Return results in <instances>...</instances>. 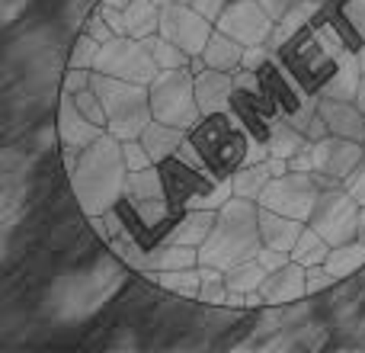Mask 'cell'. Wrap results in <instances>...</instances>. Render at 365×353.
<instances>
[{
	"mask_svg": "<svg viewBox=\"0 0 365 353\" xmlns=\"http://www.w3.org/2000/svg\"><path fill=\"white\" fill-rule=\"evenodd\" d=\"M125 180L128 164L122 154V139H115L109 129L90 148H83L77 164L71 167V189L87 219L119 206L125 196Z\"/></svg>",
	"mask_w": 365,
	"mask_h": 353,
	"instance_id": "obj_1",
	"label": "cell"
},
{
	"mask_svg": "<svg viewBox=\"0 0 365 353\" xmlns=\"http://www.w3.org/2000/svg\"><path fill=\"white\" fill-rule=\"evenodd\" d=\"M125 260L115 254H103L87 270H68L51 283L48 289V312L51 318L64 324L87 322L90 315L103 309L125 283Z\"/></svg>",
	"mask_w": 365,
	"mask_h": 353,
	"instance_id": "obj_2",
	"label": "cell"
},
{
	"mask_svg": "<svg viewBox=\"0 0 365 353\" xmlns=\"http://www.w3.org/2000/svg\"><path fill=\"white\" fill-rule=\"evenodd\" d=\"M259 247H263L259 202L231 196L218 209V222H215L208 241L199 247V264L215 267V270H231L244 260H253L259 254Z\"/></svg>",
	"mask_w": 365,
	"mask_h": 353,
	"instance_id": "obj_3",
	"label": "cell"
},
{
	"mask_svg": "<svg viewBox=\"0 0 365 353\" xmlns=\"http://www.w3.org/2000/svg\"><path fill=\"white\" fill-rule=\"evenodd\" d=\"M93 90L100 94L103 106H106V129L115 139H141L154 119L151 109V87L148 84H135L125 77L100 74L93 71Z\"/></svg>",
	"mask_w": 365,
	"mask_h": 353,
	"instance_id": "obj_4",
	"label": "cell"
},
{
	"mask_svg": "<svg viewBox=\"0 0 365 353\" xmlns=\"http://www.w3.org/2000/svg\"><path fill=\"white\" fill-rule=\"evenodd\" d=\"M151 109L154 119L192 132L202 119L199 96H195V77H189L186 68L160 71L151 84Z\"/></svg>",
	"mask_w": 365,
	"mask_h": 353,
	"instance_id": "obj_5",
	"label": "cell"
},
{
	"mask_svg": "<svg viewBox=\"0 0 365 353\" xmlns=\"http://www.w3.org/2000/svg\"><path fill=\"white\" fill-rule=\"evenodd\" d=\"M93 71L113 74V77H125V81L148 84V87H151L154 77L160 74V64L154 61V55L145 45V39L115 36V39H109V42H103Z\"/></svg>",
	"mask_w": 365,
	"mask_h": 353,
	"instance_id": "obj_6",
	"label": "cell"
},
{
	"mask_svg": "<svg viewBox=\"0 0 365 353\" xmlns=\"http://www.w3.org/2000/svg\"><path fill=\"white\" fill-rule=\"evenodd\" d=\"M359 199L349 193L346 187H330V189H321V199L314 206V215H311L308 225L317 228L330 244H346V241H356L359 234Z\"/></svg>",
	"mask_w": 365,
	"mask_h": 353,
	"instance_id": "obj_7",
	"label": "cell"
},
{
	"mask_svg": "<svg viewBox=\"0 0 365 353\" xmlns=\"http://www.w3.org/2000/svg\"><path fill=\"white\" fill-rule=\"evenodd\" d=\"M317 199H321V187H317L314 174L289 171L282 176H272L257 202L266 209H276L282 215H292L298 222H311Z\"/></svg>",
	"mask_w": 365,
	"mask_h": 353,
	"instance_id": "obj_8",
	"label": "cell"
},
{
	"mask_svg": "<svg viewBox=\"0 0 365 353\" xmlns=\"http://www.w3.org/2000/svg\"><path fill=\"white\" fill-rule=\"evenodd\" d=\"M122 199L132 206L135 219L141 225H160L170 215V183L164 174H158L154 167L145 171H128L125 180V196Z\"/></svg>",
	"mask_w": 365,
	"mask_h": 353,
	"instance_id": "obj_9",
	"label": "cell"
},
{
	"mask_svg": "<svg viewBox=\"0 0 365 353\" xmlns=\"http://www.w3.org/2000/svg\"><path fill=\"white\" fill-rule=\"evenodd\" d=\"M160 36H167L173 45H180L186 55H202L212 39V19H205L192 4H182V0H173V4L160 6Z\"/></svg>",
	"mask_w": 365,
	"mask_h": 353,
	"instance_id": "obj_10",
	"label": "cell"
},
{
	"mask_svg": "<svg viewBox=\"0 0 365 353\" xmlns=\"http://www.w3.org/2000/svg\"><path fill=\"white\" fill-rule=\"evenodd\" d=\"M215 26L244 45H263L269 42L272 29H276V19L266 13V6L259 0H227L225 13L218 16Z\"/></svg>",
	"mask_w": 365,
	"mask_h": 353,
	"instance_id": "obj_11",
	"label": "cell"
},
{
	"mask_svg": "<svg viewBox=\"0 0 365 353\" xmlns=\"http://www.w3.org/2000/svg\"><path fill=\"white\" fill-rule=\"evenodd\" d=\"M106 129L100 122H93L87 113H81V106L74 103V96L61 90V106H58V139H61L64 148V164L68 171L77 164L83 148H90Z\"/></svg>",
	"mask_w": 365,
	"mask_h": 353,
	"instance_id": "obj_12",
	"label": "cell"
},
{
	"mask_svg": "<svg viewBox=\"0 0 365 353\" xmlns=\"http://www.w3.org/2000/svg\"><path fill=\"white\" fill-rule=\"evenodd\" d=\"M311 158H314V174H321L324 180H346L362 164L365 148L356 139L324 135V139L311 141Z\"/></svg>",
	"mask_w": 365,
	"mask_h": 353,
	"instance_id": "obj_13",
	"label": "cell"
},
{
	"mask_svg": "<svg viewBox=\"0 0 365 353\" xmlns=\"http://www.w3.org/2000/svg\"><path fill=\"white\" fill-rule=\"evenodd\" d=\"M237 94V77L234 71H218V68H202L195 74V96H199L202 116H221L231 109V100Z\"/></svg>",
	"mask_w": 365,
	"mask_h": 353,
	"instance_id": "obj_14",
	"label": "cell"
},
{
	"mask_svg": "<svg viewBox=\"0 0 365 353\" xmlns=\"http://www.w3.org/2000/svg\"><path fill=\"white\" fill-rule=\"evenodd\" d=\"M263 299L266 305H285V302H298V299H308V267L289 260L285 267L272 270L263 283Z\"/></svg>",
	"mask_w": 365,
	"mask_h": 353,
	"instance_id": "obj_15",
	"label": "cell"
},
{
	"mask_svg": "<svg viewBox=\"0 0 365 353\" xmlns=\"http://www.w3.org/2000/svg\"><path fill=\"white\" fill-rule=\"evenodd\" d=\"M321 116H324V122H327L330 135H343V139L365 141V113L356 100L321 96Z\"/></svg>",
	"mask_w": 365,
	"mask_h": 353,
	"instance_id": "obj_16",
	"label": "cell"
},
{
	"mask_svg": "<svg viewBox=\"0 0 365 353\" xmlns=\"http://www.w3.org/2000/svg\"><path fill=\"white\" fill-rule=\"evenodd\" d=\"M304 225H308V222H298V219H292V215L276 212V209L259 206V234H263V244H269V247H279V251L292 254V247L302 238Z\"/></svg>",
	"mask_w": 365,
	"mask_h": 353,
	"instance_id": "obj_17",
	"label": "cell"
},
{
	"mask_svg": "<svg viewBox=\"0 0 365 353\" xmlns=\"http://www.w3.org/2000/svg\"><path fill=\"white\" fill-rule=\"evenodd\" d=\"M215 222H218V212L212 209H186L173 228L167 232V241H177V244H189V247H202L212 234Z\"/></svg>",
	"mask_w": 365,
	"mask_h": 353,
	"instance_id": "obj_18",
	"label": "cell"
},
{
	"mask_svg": "<svg viewBox=\"0 0 365 353\" xmlns=\"http://www.w3.org/2000/svg\"><path fill=\"white\" fill-rule=\"evenodd\" d=\"M362 87V71H359V51L349 49L343 58H336L334 74L324 84V96H334V100H356Z\"/></svg>",
	"mask_w": 365,
	"mask_h": 353,
	"instance_id": "obj_19",
	"label": "cell"
},
{
	"mask_svg": "<svg viewBox=\"0 0 365 353\" xmlns=\"http://www.w3.org/2000/svg\"><path fill=\"white\" fill-rule=\"evenodd\" d=\"M244 51H247L244 42H237L234 36H227V32H221L215 26L212 39H208L205 51H202V61L218 71H240L244 68Z\"/></svg>",
	"mask_w": 365,
	"mask_h": 353,
	"instance_id": "obj_20",
	"label": "cell"
},
{
	"mask_svg": "<svg viewBox=\"0 0 365 353\" xmlns=\"http://www.w3.org/2000/svg\"><path fill=\"white\" fill-rule=\"evenodd\" d=\"M308 315H311V305L304 302V299H298V302H285V305H266L263 318H259V328H257V334H253V341L295 328V324L308 322Z\"/></svg>",
	"mask_w": 365,
	"mask_h": 353,
	"instance_id": "obj_21",
	"label": "cell"
},
{
	"mask_svg": "<svg viewBox=\"0 0 365 353\" xmlns=\"http://www.w3.org/2000/svg\"><path fill=\"white\" fill-rule=\"evenodd\" d=\"M141 141H145L148 154L154 158V164H164L177 154V148L186 141V129H177V126H167L160 119H151V126L141 132Z\"/></svg>",
	"mask_w": 365,
	"mask_h": 353,
	"instance_id": "obj_22",
	"label": "cell"
},
{
	"mask_svg": "<svg viewBox=\"0 0 365 353\" xmlns=\"http://www.w3.org/2000/svg\"><path fill=\"white\" fill-rule=\"evenodd\" d=\"M311 145V139L302 132V129H295L289 119H276L269 126V135H266V148H269V158H282V161H292L298 151H304V148Z\"/></svg>",
	"mask_w": 365,
	"mask_h": 353,
	"instance_id": "obj_23",
	"label": "cell"
},
{
	"mask_svg": "<svg viewBox=\"0 0 365 353\" xmlns=\"http://www.w3.org/2000/svg\"><path fill=\"white\" fill-rule=\"evenodd\" d=\"M186 267H199V247L177 244V241H167L164 247H151L148 251V273H160V270H186Z\"/></svg>",
	"mask_w": 365,
	"mask_h": 353,
	"instance_id": "obj_24",
	"label": "cell"
},
{
	"mask_svg": "<svg viewBox=\"0 0 365 353\" xmlns=\"http://www.w3.org/2000/svg\"><path fill=\"white\" fill-rule=\"evenodd\" d=\"M148 279H151V283H158L160 289L173 292V296L199 299L202 283H205V273H202V264H199V267H186V270H160V273H148Z\"/></svg>",
	"mask_w": 365,
	"mask_h": 353,
	"instance_id": "obj_25",
	"label": "cell"
},
{
	"mask_svg": "<svg viewBox=\"0 0 365 353\" xmlns=\"http://www.w3.org/2000/svg\"><path fill=\"white\" fill-rule=\"evenodd\" d=\"M324 267L330 270V277L336 279V283H343V279L356 277L359 270H365V244L359 238L356 241H346V244H336L330 247L327 260H324Z\"/></svg>",
	"mask_w": 365,
	"mask_h": 353,
	"instance_id": "obj_26",
	"label": "cell"
},
{
	"mask_svg": "<svg viewBox=\"0 0 365 353\" xmlns=\"http://www.w3.org/2000/svg\"><path fill=\"white\" fill-rule=\"evenodd\" d=\"M122 19H125V36L148 39L160 29V4H154V0H132L122 10Z\"/></svg>",
	"mask_w": 365,
	"mask_h": 353,
	"instance_id": "obj_27",
	"label": "cell"
},
{
	"mask_svg": "<svg viewBox=\"0 0 365 353\" xmlns=\"http://www.w3.org/2000/svg\"><path fill=\"white\" fill-rule=\"evenodd\" d=\"M272 167L269 161H259V164H240L231 174V189L234 196H244V199H259L266 189V183L272 180Z\"/></svg>",
	"mask_w": 365,
	"mask_h": 353,
	"instance_id": "obj_28",
	"label": "cell"
},
{
	"mask_svg": "<svg viewBox=\"0 0 365 353\" xmlns=\"http://www.w3.org/2000/svg\"><path fill=\"white\" fill-rule=\"evenodd\" d=\"M266 277H269V270H266L263 264H259L257 257L253 260H244V264L231 267V270H225V283L231 292H244V296H250V292H259L266 283Z\"/></svg>",
	"mask_w": 365,
	"mask_h": 353,
	"instance_id": "obj_29",
	"label": "cell"
},
{
	"mask_svg": "<svg viewBox=\"0 0 365 353\" xmlns=\"http://www.w3.org/2000/svg\"><path fill=\"white\" fill-rule=\"evenodd\" d=\"M330 247H334V244H330V241L324 238L317 228L304 225L298 244L292 247V260H298V264H304V267H317V264H324V260H327Z\"/></svg>",
	"mask_w": 365,
	"mask_h": 353,
	"instance_id": "obj_30",
	"label": "cell"
},
{
	"mask_svg": "<svg viewBox=\"0 0 365 353\" xmlns=\"http://www.w3.org/2000/svg\"><path fill=\"white\" fill-rule=\"evenodd\" d=\"M109 251H113L115 257L125 260L128 270L145 273V267H148V247H141V244H138V238H135V234L128 232V228L119 234V238L109 241Z\"/></svg>",
	"mask_w": 365,
	"mask_h": 353,
	"instance_id": "obj_31",
	"label": "cell"
},
{
	"mask_svg": "<svg viewBox=\"0 0 365 353\" xmlns=\"http://www.w3.org/2000/svg\"><path fill=\"white\" fill-rule=\"evenodd\" d=\"M231 196H234V189H231V176H227V180H215L208 189H199V193H192L189 199H182V206L186 209H212V212H218Z\"/></svg>",
	"mask_w": 365,
	"mask_h": 353,
	"instance_id": "obj_32",
	"label": "cell"
},
{
	"mask_svg": "<svg viewBox=\"0 0 365 353\" xmlns=\"http://www.w3.org/2000/svg\"><path fill=\"white\" fill-rule=\"evenodd\" d=\"M145 45L151 49V55H154V61L160 64V71H170V68H182L186 64V51L180 49V45H173L167 36H160V32H154V36H148L145 39Z\"/></svg>",
	"mask_w": 365,
	"mask_h": 353,
	"instance_id": "obj_33",
	"label": "cell"
},
{
	"mask_svg": "<svg viewBox=\"0 0 365 353\" xmlns=\"http://www.w3.org/2000/svg\"><path fill=\"white\" fill-rule=\"evenodd\" d=\"M90 222H93V232L100 234L106 244H109L113 238H119V234L128 228V222H125V215L119 212V206H115V209H106V212H100V215H93Z\"/></svg>",
	"mask_w": 365,
	"mask_h": 353,
	"instance_id": "obj_34",
	"label": "cell"
},
{
	"mask_svg": "<svg viewBox=\"0 0 365 353\" xmlns=\"http://www.w3.org/2000/svg\"><path fill=\"white\" fill-rule=\"evenodd\" d=\"M100 49H103V42H96L93 36L81 32V36H77V42H74V51H71V68H93Z\"/></svg>",
	"mask_w": 365,
	"mask_h": 353,
	"instance_id": "obj_35",
	"label": "cell"
},
{
	"mask_svg": "<svg viewBox=\"0 0 365 353\" xmlns=\"http://www.w3.org/2000/svg\"><path fill=\"white\" fill-rule=\"evenodd\" d=\"M122 154H125L128 171H145V167H154V158L148 154V148H145V141L141 139L122 141Z\"/></svg>",
	"mask_w": 365,
	"mask_h": 353,
	"instance_id": "obj_36",
	"label": "cell"
},
{
	"mask_svg": "<svg viewBox=\"0 0 365 353\" xmlns=\"http://www.w3.org/2000/svg\"><path fill=\"white\" fill-rule=\"evenodd\" d=\"M83 23H87V29H83V32H87V36H93L96 42H109V39L119 36V32H115V26L100 13V6H93V13H90Z\"/></svg>",
	"mask_w": 365,
	"mask_h": 353,
	"instance_id": "obj_37",
	"label": "cell"
},
{
	"mask_svg": "<svg viewBox=\"0 0 365 353\" xmlns=\"http://www.w3.org/2000/svg\"><path fill=\"white\" fill-rule=\"evenodd\" d=\"M90 84H93V68H71V64H68V74H64V84H61L64 94L87 90Z\"/></svg>",
	"mask_w": 365,
	"mask_h": 353,
	"instance_id": "obj_38",
	"label": "cell"
},
{
	"mask_svg": "<svg viewBox=\"0 0 365 353\" xmlns=\"http://www.w3.org/2000/svg\"><path fill=\"white\" fill-rule=\"evenodd\" d=\"M272 55H276V51L269 49V45H247V51H244V68L247 71H263L266 64L272 61Z\"/></svg>",
	"mask_w": 365,
	"mask_h": 353,
	"instance_id": "obj_39",
	"label": "cell"
},
{
	"mask_svg": "<svg viewBox=\"0 0 365 353\" xmlns=\"http://www.w3.org/2000/svg\"><path fill=\"white\" fill-rule=\"evenodd\" d=\"M343 16H346L349 29L359 39H365V0H346L343 4Z\"/></svg>",
	"mask_w": 365,
	"mask_h": 353,
	"instance_id": "obj_40",
	"label": "cell"
},
{
	"mask_svg": "<svg viewBox=\"0 0 365 353\" xmlns=\"http://www.w3.org/2000/svg\"><path fill=\"white\" fill-rule=\"evenodd\" d=\"M330 286H336V279L330 277V270L324 264H317V267H308V292L314 296V292H324V289H330Z\"/></svg>",
	"mask_w": 365,
	"mask_h": 353,
	"instance_id": "obj_41",
	"label": "cell"
},
{
	"mask_svg": "<svg viewBox=\"0 0 365 353\" xmlns=\"http://www.w3.org/2000/svg\"><path fill=\"white\" fill-rule=\"evenodd\" d=\"M257 260L266 267V270L272 273V270H279V267H285V264H289V260H292V254H289V251H279V247L263 244V247H259V254H257Z\"/></svg>",
	"mask_w": 365,
	"mask_h": 353,
	"instance_id": "obj_42",
	"label": "cell"
},
{
	"mask_svg": "<svg viewBox=\"0 0 365 353\" xmlns=\"http://www.w3.org/2000/svg\"><path fill=\"white\" fill-rule=\"evenodd\" d=\"M343 187H346L349 193H353L356 199H359V206H365V158H362V164L356 167V171L349 174L346 180H343Z\"/></svg>",
	"mask_w": 365,
	"mask_h": 353,
	"instance_id": "obj_43",
	"label": "cell"
},
{
	"mask_svg": "<svg viewBox=\"0 0 365 353\" xmlns=\"http://www.w3.org/2000/svg\"><path fill=\"white\" fill-rule=\"evenodd\" d=\"M189 4H192L195 10H199L205 19H212V23H218V16H221V13H225L227 0H189Z\"/></svg>",
	"mask_w": 365,
	"mask_h": 353,
	"instance_id": "obj_44",
	"label": "cell"
},
{
	"mask_svg": "<svg viewBox=\"0 0 365 353\" xmlns=\"http://www.w3.org/2000/svg\"><path fill=\"white\" fill-rule=\"evenodd\" d=\"M259 161H269V148H266V141L250 139L244 148V164H259Z\"/></svg>",
	"mask_w": 365,
	"mask_h": 353,
	"instance_id": "obj_45",
	"label": "cell"
},
{
	"mask_svg": "<svg viewBox=\"0 0 365 353\" xmlns=\"http://www.w3.org/2000/svg\"><path fill=\"white\" fill-rule=\"evenodd\" d=\"M259 4H263V6H266V13H269V16L279 23V19H282L285 13L292 10V6L302 4V0H259Z\"/></svg>",
	"mask_w": 365,
	"mask_h": 353,
	"instance_id": "obj_46",
	"label": "cell"
},
{
	"mask_svg": "<svg viewBox=\"0 0 365 353\" xmlns=\"http://www.w3.org/2000/svg\"><path fill=\"white\" fill-rule=\"evenodd\" d=\"M26 6H29V0H0V16H4V23H13Z\"/></svg>",
	"mask_w": 365,
	"mask_h": 353,
	"instance_id": "obj_47",
	"label": "cell"
},
{
	"mask_svg": "<svg viewBox=\"0 0 365 353\" xmlns=\"http://www.w3.org/2000/svg\"><path fill=\"white\" fill-rule=\"evenodd\" d=\"M346 331H349V334H353V341L359 344V347H365V315H362V318H356V322L349 324Z\"/></svg>",
	"mask_w": 365,
	"mask_h": 353,
	"instance_id": "obj_48",
	"label": "cell"
},
{
	"mask_svg": "<svg viewBox=\"0 0 365 353\" xmlns=\"http://www.w3.org/2000/svg\"><path fill=\"white\" fill-rule=\"evenodd\" d=\"M359 71H362V87H359V96H356V103H359L362 113H365V42H362V49H359Z\"/></svg>",
	"mask_w": 365,
	"mask_h": 353,
	"instance_id": "obj_49",
	"label": "cell"
},
{
	"mask_svg": "<svg viewBox=\"0 0 365 353\" xmlns=\"http://www.w3.org/2000/svg\"><path fill=\"white\" fill-rule=\"evenodd\" d=\"M356 238L365 244V206H362V212H359V234H356Z\"/></svg>",
	"mask_w": 365,
	"mask_h": 353,
	"instance_id": "obj_50",
	"label": "cell"
},
{
	"mask_svg": "<svg viewBox=\"0 0 365 353\" xmlns=\"http://www.w3.org/2000/svg\"><path fill=\"white\" fill-rule=\"evenodd\" d=\"M103 4H109V6H119V10H125L132 0H103Z\"/></svg>",
	"mask_w": 365,
	"mask_h": 353,
	"instance_id": "obj_51",
	"label": "cell"
},
{
	"mask_svg": "<svg viewBox=\"0 0 365 353\" xmlns=\"http://www.w3.org/2000/svg\"><path fill=\"white\" fill-rule=\"evenodd\" d=\"M154 4H160V6H167V4H173V0H154Z\"/></svg>",
	"mask_w": 365,
	"mask_h": 353,
	"instance_id": "obj_52",
	"label": "cell"
},
{
	"mask_svg": "<svg viewBox=\"0 0 365 353\" xmlns=\"http://www.w3.org/2000/svg\"><path fill=\"white\" fill-rule=\"evenodd\" d=\"M321 4H327V0H321Z\"/></svg>",
	"mask_w": 365,
	"mask_h": 353,
	"instance_id": "obj_53",
	"label": "cell"
},
{
	"mask_svg": "<svg viewBox=\"0 0 365 353\" xmlns=\"http://www.w3.org/2000/svg\"><path fill=\"white\" fill-rule=\"evenodd\" d=\"M182 4H189V0H182Z\"/></svg>",
	"mask_w": 365,
	"mask_h": 353,
	"instance_id": "obj_54",
	"label": "cell"
}]
</instances>
